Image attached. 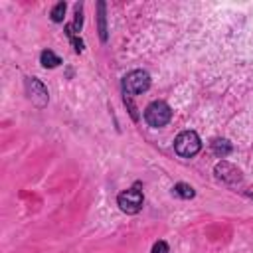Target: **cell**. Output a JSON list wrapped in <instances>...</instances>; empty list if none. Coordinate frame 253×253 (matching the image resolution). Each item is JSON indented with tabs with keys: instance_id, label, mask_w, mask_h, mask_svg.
I'll return each instance as SVG.
<instances>
[{
	"instance_id": "obj_3",
	"label": "cell",
	"mask_w": 253,
	"mask_h": 253,
	"mask_svg": "<svg viewBox=\"0 0 253 253\" xmlns=\"http://www.w3.org/2000/svg\"><path fill=\"white\" fill-rule=\"evenodd\" d=\"M150 87V75L142 69H134L125 75L123 79V89L125 95H140Z\"/></svg>"
},
{
	"instance_id": "obj_9",
	"label": "cell",
	"mask_w": 253,
	"mask_h": 253,
	"mask_svg": "<svg viewBox=\"0 0 253 253\" xmlns=\"http://www.w3.org/2000/svg\"><path fill=\"white\" fill-rule=\"evenodd\" d=\"M40 61H42L43 67H49V69H51V67H57V65L61 63V59H59L51 49H43L42 55H40Z\"/></svg>"
},
{
	"instance_id": "obj_2",
	"label": "cell",
	"mask_w": 253,
	"mask_h": 253,
	"mask_svg": "<svg viewBox=\"0 0 253 253\" xmlns=\"http://www.w3.org/2000/svg\"><path fill=\"white\" fill-rule=\"evenodd\" d=\"M200 148H202V140H200V136H198L194 130H184V132H180V134L176 136V140H174V150H176L182 158H192V156H196V154L200 152Z\"/></svg>"
},
{
	"instance_id": "obj_7",
	"label": "cell",
	"mask_w": 253,
	"mask_h": 253,
	"mask_svg": "<svg viewBox=\"0 0 253 253\" xmlns=\"http://www.w3.org/2000/svg\"><path fill=\"white\" fill-rule=\"evenodd\" d=\"M211 150H213V154H215L217 158H225V156L231 152V144H229V140H225V138H215V140L211 142Z\"/></svg>"
},
{
	"instance_id": "obj_8",
	"label": "cell",
	"mask_w": 253,
	"mask_h": 253,
	"mask_svg": "<svg viewBox=\"0 0 253 253\" xmlns=\"http://www.w3.org/2000/svg\"><path fill=\"white\" fill-rule=\"evenodd\" d=\"M172 194H174L176 198H182V200H190V198L196 196L194 188H192L190 184H184V182H178V184L172 188Z\"/></svg>"
},
{
	"instance_id": "obj_11",
	"label": "cell",
	"mask_w": 253,
	"mask_h": 253,
	"mask_svg": "<svg viewBox=\"0 0 253 253\" xmlns=\"http://www.w3.org/2000/svg\"><path fill=\"white\" fill-rule=\"evenodd\" d=\"M65 2H57L55 6H53V10H51V20L53 22H63V16H65Z\"/></svg>"
},
{
	"instance_id": "obj_5",
	"label": "cell",
	"mask_w": 253,
	"mask_h": 253,
	"mask_svg": "<svg viewBox=\"0 0 253 253\" xmlns=\"http://www.w3.org/2000/svg\"><path fill=\"white\" fill-rule=\"evenodd\" d=\"M26 87H28V93H30V99H32V103L36 105V107H45L47 105V89L43 87V83L40 81V79H34V77H30V79H26Z\"/></svg>"
},
{
	"instance_id": "obj_1",
	"label": "cell",
	"mask_w": 253,
	"mask_h": 253,
	"mask_svg": "<svg viewBox=\"0 0 253 253\" xmlns=\"http://www.w3.org/2000/svg\"><path fill=\"white\" fill-rule=\"evenodd\" d=\"M172 119V109L168 107V103L164 101H152L146 109H144V121L154 126V128H160L164 125H168Z\"/></svg>"
},
{
	"instance_id": "obj_6",
	"label": "cell",
	"mask_w": 253,
	"mask_h": 253,
	"mask_svg": "<svg viewBox=\"0 0 253 253\" xmlns=\"http://www.w3.org/2000/svg\"><path fill=\"white\" fill-rule=\"evenodd\" d=\"M213 172H215V176H217L221 182H225V184H229V186H233V184H237V182L241 180L239 170H237L233 164H229V162H219Z\"/></svg>"
},
{
	"instance_id": "obj_12",
	"label": "cell",
	"mask_w": 253,
	"mask_h": 253,
	"mask_svg": "<svg viewBox=\"0 0 253 253\" xmlns=\"http://www.w3.org/2000/svg\"><path fill=\"white\" fill-rule=\"evenodd\" d=\"M152 253H168L166 241H156V243L152 245Z\"/></svg>"
},
{
	"instance_id": "obj_10",
	"label": "cell",
	"mask_w": 253,
	"mask_h": 253,
	"mask_svg": "<svg viewBox=\"0 0 253 253\" xmlns=\"http://www.w3.org/2000/svg\"><path fill=\"white\" fill-rule=\"evenodd\" d=\"M97 10H99V36H101V42H107V22H105V2H99V4H97Z\"/></svg>"
},
{
	"instance_id": "obj_4",
	"label": "cell",
	"mask_w": 253,
	"mask_h": 253,
	"mask_svg": "<svg viewBox=\"0 0 253 253\" xmlns=\"http://www.w3.org/2000/svg\"><path fill=\"white\" fill-rule=\"evenodd\" d=\"M142 202H144V198H142V192L138 190V186L121 192L119 198H117L119 208H121L125 213H130V215H132V213H138V211L142 210Z\"/></svg>"
}]
</instances>
